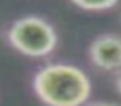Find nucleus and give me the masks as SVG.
I'll return each instance as SVG.
<instances>
[{"mask_svg": "<svg viewBox=\"0 0 121 106\" xmlns=\"http://www.w3.org/2000/svg\"><path fill=\"white\" fill-rule=\"evenodd\" d=\"M37 98L45 106H83L90 101L93 85L85 70L71 63H47L32 80Z\"/></svg>", "mask_w": 121, "mask_h": 106, "instance_id": "obj_1", "label": "nucleus"}, {"mask_svg": "<svg viewBox=\"0 0 121 106\" xmlns=\"http://www.w3.org/2000/svg\"><path fill=\"white\" fill-rule=\"evenodd\" d=\"M9 45L18 53L30 58H45L58 47V33L55 27L38 15H25L17 18L7 30Z\"/></svg>", "mask_w": 121, "mask_h": 106, "instance_id": "obj_2", "label": "nucleus"}, {"mask_svg": "<svg viewBox=\"0 0 121 106\" xmlns=\"http://www.w3.org/2000/svg\"><path fill=\"white\" fill-rule=\"evenodd\" d=\"M88 58L93 66L101 71L121 70V35L103 33L98 35L88 48Z\"/></svg>", "mask_w": 121, "mask_h": 106, "instance_id": "obj_3", "label": "nucleus"}, {"mask_svg": "<svg viewBox=\"0 0 121 106\" xmlns=\"http://www.w3.org/2000/svg\"><path fill=\"white\" fill-rule=\"evenodd\" d=\"M70 2L85 12H106L114 8L119 0H70Z\"/></svg>", "mask_w": 121, "mask_h": 106, "instance_id": "obj_4", "label": "nucleus"}, {"mask_svg": "<svg viewBox=\"0 0 121 106\" xmlns=\"http://www.w3.org/2000/svg\"><path fill=\"white\" fill-rule=\"evenodd\" d=\"M83 106H121V103H116V101H88L85 103Z\"/></svg>", "mask_w": 121, "mask_h": 106, "instance_id": "obj_5", "label": "nucleus"}, {"mask_svg": "<svg viewBox=\"0 0 121 106\" xmlns=\"http://www.w3.org/2000/svg\"><path fill=\"white\" fill-rule=\"evenodd\" d=\"M114 88H116V91L121 94V70H118V71L114 73Z\"/></svg>", "mask_w": 121, "mask_h": 106, "instance_id": "obj_6", "label": "nucleus"}, {"mask_svg": "<svg viewBox=\"0 0 121 106\" xmlns=\"http://www.w3.org/2000/svg\"><path fill=\"white\" fill-rule=\"evenodd\" d=\"M119 23H121V13H119Z\"/></svg>", "mask_w": 121, "mask_h": 106, "instance_id": "obj_7", "label": "nucleus"}]
</instances>
